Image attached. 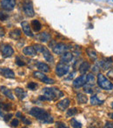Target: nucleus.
Returning <instances> with one entry per match:
<instances>
[{
	"label": "nucleus",
	"instance_id": "obj_3",
	"mask_svg": "<svg viewBox=\"0 0 113 128\" xmlns=\"http://www.w3.org/2000/svg\"><path fill=\"white\" fill-rule=\"evenodd\" d=\"M98 84L104 90H107V91L113 90V84L101 73H98Z\"/></svg>",
	"mask_w": 113,
	"mask_h": 128
},
{
	"label": "nucleus",
	"instance_id": "obj_21",
	"mask_svg": "<svg viewBox=\"0 0 113 128\" xmlns=\"http://www.w3.org/2000/svg\"><path fill=\"white\" fill-rule=\"evenodd\" d=\"M90 64L88 62H83L81 64H80L79 66V72L81 73V74H85V72H87L88 70L90 69Z\"/></svg>",
	"mask_w": 113,
	"mask_h": 128
},
{
	"label": "nucleus",
	"instance_id": "obj_28",
	"mask_svg": "<svg viewBox=\"0 0 113 128\" xmlns=\"http://www.w3.org/2000/svg\"><path fill=\"white\" fill-rule=\"evenodd\" d=\"M78 113V110L76 108H72V109H70L67 111V117H72L74 115H76Z\"/></svg>",
	"mask_w": 113,
	"mask_h": 128
},
{
	"label": "nucleus",
	"instance_id": "obj_13",
	"mask_svg": "<svg viewBox=\"0 0 113 128\" xmlns=\"http://www.w3.org/2000/svg\"><path fill=\"white\" fill-rule=\"evenodd\" d=\"M21 26H22V29H23V32L25 34L26 36L28 37H33V33H32L31 30H30V24L27 22V21H24V22L21 23Z\"/></svg>",
	"mask_w": 113,
	"mask_h": 128
},
{
	"label": "nucleus",
	"instance_id": "obj_6",
	"mask_svg": "<svg viewBox=\"0 0 113 128\" xmlns=\"http://www.w3.org/2000/svg\"><path fill=\"white\" fill-rule=\"evenodd\" d=\"M70 70V66L66 64V63L60 62L56 66V73L58 77H63L65 74H67Z\"/></svg>",
	"mask_w": 113,
	"mask_h": 128
},
{
	"label": "nucleus",
	"instance_id": "obj_15",
	"mask_svg": "<svg viewBox=\"0 0 113 128\" xmlns=\"http://www.w3.org/2000/svg\"><path fill=\"white\" fill-rule=\"evenodd\" d=\"M72 58H73V54L71 53V52H66L61 55L60 60H61V62H63V63H70V62H71Z\"/></svg>",
	"mask_w": 113,
	"mask_h": 128
},
{
	"label": "nucleus",
	"instance_id": "obj_23",
	"mask_svg": "<svg viewBox=\"0 0 113 128\" xmlns=\"http://www.w3.org/2000/svg\"><path fill=\"white\" fill-rule=\"evenodd\" d=\"M38 39L41 41V42H48V41L51 39V35L47 32H42V33L39 34L38 36Z\"/></svg>",
	"mask_w": 113,
	"mask_h": 128
},
{
	"label": "nucleus",
	"instance_id": "obj_11",
	"mask_svg": "<svg viewBox=\"0 0 113 128\" xmlns=\"http://www.w3.org/2000/svg\"><path fill=\"white\" fill-rule=\"evenodd\" d=\"M0 74L3 77L7 78H15V73L10 68H1Z\"/></svg>",
	"mask_w": 113,
	"mask_h": 128
},
{
	"label": "nucleus",
	"instance_id": "obj_38",
	"mask_svg": "<svg viewBox=\"0 0 113 128\" xmlns=\"http://www.w3.org/2000/svg\"><path fill=\"white\" fill-rule=\"evenodd\" d=\"M105 127H113V124L110 123V122H106V124H105Z\"/></svg>",
	"mask_w": 113,
	"mask_h": 128
},
{
	"label": "nucleus",
	"instance_id": "obj_40",
	"mask_svg": "<svg viewBox=\"0 0 113 128\" xmlns=\"http://www.w3.org/2000/svg\"><path fill=\"white\" fill-rule=\"evenodd\" d=\"M109 117H110L111 118H112V120H113V112H111V113H109Z\"/></svg>",
	"mask_w": 113,
	"mask_h": 128
},
{
	"label": "nucleus",
	"instance_id": "obj_5",
	"mask_svg": "<svg viewBox=\"0 0 113 128\" xmlns=\"http://www.w3.org/2000/svg\"><path fill=\"white\" fill-rule=\"evenodd\" d=\"M22 7H23V10H24V14H25L27 17L31 18L35 15L33 6H32V2L30 1V0H24L22 3Z\"/></svg>",
	"mask_w": 113,
	"mask_h": 128
},
{
	"label": "nucleus",
	"instance_id": "obj_14",
	"mask_svg": "<svg viewBox=\"0 0 113 128\" xmlns=\"http://www.w3.org/2000/svg\"><path fill=\"white\" fill-rule=\"evenodd\" d=\"M24 55L28 56V57H34V56L37 55V51H36L35 47L34 46H27L23 50Z\"/></svg>",
	"mask_w": 113,
	"mask_h": 128
},
{
	"label": "nucleus",
	"instance_id": "obj_32",
	"mask_svg": "<svg viewBox=\"0 0 113 128\" xmlns=\"http://www.w3.org/2000/svg\"><path fill=\"white\" fill-rule=\"evenodd\" d=\"M18 125H19V121L17 118H14V120L10 122V126H11L12 127H17V126H18Z\"/></svg>",
	"mask_w": 113,
	"mask_h": 128
},
{
	"label": "nucleus",
	"instance_id": "obj_31",
	"mask_svg": "<svg viewBox=\"0 0 113 128\" xmlns=\"http://www.w3.org/2000/svg\"><path fill=\"white\" fill-rule=\"evenodd\" d=\"M9 18V15L6 13H4V12H0V20L1 21H5L7 18Z\"/></svg>",
	"mask_w": 113,
	"mask_h": 128
},
{
	"label": "nucleus",
	"instance_id": "obj_1",
	"mask_svg": "<svg viewBox=\"0 0 113 128\" xmlns=\"http://www.w3.org/2000/svg\"><path fill=\"white\" fill-rule=\"evenodd\" d=\"M29 113L43 123L51 124L53 122V118L51 117V115L46 111H44V109H41L39 107H32Z\"/></svg>",
	"mask_w": 113,
	"mask_h": 128
},
{
	"label": "nucleus",
	"instance_id": "obj_27",
	"mask_svg": "<svg viewBox=\"0 0 113 128\" xmlns=\"http://www.w3.org/2000/svg\"><path fill=\"white\" fill-rule=\"evenodd\" d=\"M78 101L79 102L80 104H85V103L87 102V97H86V95L79 93V94L78 95Z\"/></svg>",
	"mask_w": 113,
	"mask_h": 128
},
{
	"label": "nucleus",
	"instance_id": "obj_36",
	"mask_svg": "<svg viewBox=\"0 0 113 128\" xmlns=\"http://www.w3.org/2000/svg\"><path fill=\"white\" fill-rule=\"evenodd\" d=\"M56 126H57V127H62V128H64V127L66 128V127H67L65 125H64V123H61V122H57Z\"/></svg>",
	"mask_w": 113,
	"mask_h": 128
},
{
	"label": "nucleus",
	"instance_id": "obj_8",
	"mask_svg": "<svg viewBox=\"0 0 113 128\" xmlns=\"http://www.w3.org/2000/svg\"><path fill=\"white\" fill-rule=\"evenodd\" d=\"M69 49V46L67 44H64V43H58V44H56L55 46H52V51L55 54H57V55H62L63 53L66 52Z\"/></svg>",
	"mask_w": 113,
	"mask_h": 128
},
{
	"label": "nucleus",
	"instance_id": "obj_37",
	"mask_svg": "<svg viewBox=\"0 0 113 128\" xmlns=\"http://www.w3.org/2000/svg\"><path fill=\"white\" fill-rule=\"evenodd\" d=\"M107 76H109L110 78H113V69L111 70L110 72H108V74H107Z\"/></svg>",
	"mask_w": 113,
	"mask_h": 128
},
{
	"label": "nucleus",
	"instance_id": "obj_17",
	"mask_svg": "<svg viewBox=\"0 0 113 128\" xmlns=\"http://www.w3.org/2000/svg\"><path fill=\"white\" fill-rule=\"evenodd\" d=\"M0 91H1L2 92H3V94L5 95L8 98H10V100H14V96L10 89H8V88L5 87V86H0Z\"/></svg>",
	"mask_w": 113,
	"mask_h": 128
},
{
	"label": "nucleus",
	"instance_id": "obj_18",
	"mask_svg": "<svg viewBox=\"0 0 113 128\" xmlns=\"http://www.w3.org/2000/svg\"><path fill=\"white\" fill-rule=\"evenodd\" d=\"M37 67L39 71L43 72H50L51 69H50V66L47 64L43 62H38L37 64Z\"/></svg>",
	"mask_w": 113,
	"mask_h": 128
},
{
	"label": "nucleus",
	"instance_id": "obj_22",
	"mask_svg": "<svg viewBox=\"0 0 113 128\" xmlns=\"http://www.w3.org/2000/svg\"><path fill=\"white\" fill-rule=\"evenodd\" d=\"M86 52H87V55L89 56V58L92 60H96L98 58V54H97L96 51L92 48H87L86 49Z\"/></svg>",
	"mask_w": 113,
	"mask_h": 128
},
{
	"label": "nucleus",
	"instance_id": "obj_4",
	"mask_svg": "<svg viewBox=\"0 0 113 128\" xmlns=\"http://www.w3.org/2000/svg\"><path fill=\"white\" fill-rule=\"evenodd\" d=\"M34 47H35L36 51L37 52H41V53L43 54V56H44V58H45L46 61L51 62V63L54 62V58H53V56L51 55L50 51L45 47V46H42V44H35Z\"/></svg>",
	"mask_w": 113,
	"mask_h": 128
},
{
	"label": "nucleus",
	"instance_id": "obj_26",
	"mask_svg": "<svg viewBox=\"0 0 113 128\" xmlns=\"http://www.w3.org/2000/svg\"><path fill=\"white\" fill-rule=\"evenodd\" d=\"M95 76L92 73H89V74L86 76V84H94L95 83Z\"/></svg>",
	"mask_w": 113,
	"mask_h": 128
},
{
	"label": "nucleus",
	"instance_id": "obj_35",
	"mask_svg": "<svg viewBox=\"0 0 113 128\" xmlns=\"http://www.w3.org/2000/svg\"><path fill=\"white\" fill-rule=\"evenodd\" d=\"M22 120H23V122H24L25 125H30L31 124V122H30V120H27V118H25V117H23L22 116Z\"/></svg>",
	"mask_w": 113,
	"mask_h": 128
},
{
	"label": "nucleus",
	"instance_id": "obj_19",
	"mask_svg": "<svg viewBox=\"0 0 113 128\" xmlns=\"http://www.w3.org/2000/svg\"><path fill=\"white\" fill-rule=\"evenodd\" d=\"M15 93H16V96H17L20 100H23L26 96H27V93H26L23 89H21V88H16Z\"/></svg>",
	"mask_w": 113,
	"mask_h": 128
},
{
	"label": "nucleus",
	"instance_id": "obj_41",
	"mask_svg": "<svg viewBox=\"0 0 113 128\" xmlns=\"http://www.w3.org/2000/svg\"><path fill=\"white\" fill-rule=\"evenodd\" d=\"M112 108H113V102H112Z\"/></svg>",
	"mask_w": 113,
	"mask_h": 128
},
{
	"label": "nucleus",
	"instance_id": "obj_7",
	"mask_svg": "<svg viewBox=\"0 0 113 128\" xmlns=\"http://www.w3.org/2000/svg\"><path fill=\"white\" fill-rule=\"evenodd\" d=\"M33 77L36 78H37V79H39V80H41L42 82L45 83V84H52L55 83L54 79L51 78H48L47 76H45L43 72H34Z\"/></svg>",
	"mask_w": 113,
	"mask_h": 128
},
{
	"label": "nucleus",
	"instance_id": "obj_12",
	"mask_svg": "<svg viewBox=\"0 0 113 128\" xmlns=\"http://www.w3.org/2000/svg\"><path fill=\"white\" fill-rule=\"evenodd\" d=\"M86 84V76L85 75H82V76L77 78L74 81H73V86L75 88H80L84 86Z\"/></svg>",
	"mask_w": 113,
	"mask_h": 128
},
{
	"label": "nucleus",
	"instance_id": "obj_16",
	"mask_svg": "<svg viewBox=\"0 0 113 128\" xmlns=\"http://www.w3.org/2000/svg\"><path fill=\"white\" fill-rule=\"evenodd\" d=\"M70 106V100L68 98H64V100H61L57 104V106L60 111H65Z\"/></svg>",
	"mask_w": 113,
	"mask_h": 128
},
{
	"label": "nucleus",
	"instance_id": "obj_10",
	"mask_svg": "<svg viewBox=\"0 0 113 128\" xmlns=\"http://www.w3.org/2000/svg\"><path fill=\"white\" fill-rule=\"evenodd\" d=\"M16 5L15 0H2L1 6L6 10H12Z\"/></svg>",
	"mask_w": 113,
	"mask_h": 128
},
{
	"label": "nucleus",
	"instance_id": "obj_33",
	"mask_svg": "<svg viewBox=\"0 0 113 128\" xmlns=\"http://www.w3.org/2000/svg\"><path fill=\"white\" fill-rule=\"evenodd\" d=\"M16 64H17V66H24V64H25L24 62H23V60H21L19 57L16 58Z\"/></svg>",
	"mask_w": 113,
	"mask_h": 128
},
{
	"label": "nucleus",
	"instance_id": "obj_29",
	"mask_svg": "<svg viewBox=\"0 0 113 128\" xmlns=\"http://www.w3.org/2000/svg\"><path fill=\"white\" fill-rule=\"evenodd\" d=\"M71 126L73 127H82V124L79 123L78 121H77L75 118H72L71 120Z\"/></svg>",
	"mask_w": 113,
	"mask_h": 128
},
{
	"label": "nucleus",
	"instance_id": "obj_39",
	"mask_svg": "<svg viewBox=\"0 0 113 128\" xmlns=\"http://www.w3.org/2000/svg\"><path fill=\"white\" fill-rule=\"evenodd\" d=\"M16 116H17V118H22V115H21V112H17L16 113Z\"/></svg>",
	"mask_w": 113,
	"mask_h": 128
},
{
	"label": "nucleus",
	"instance_id": "obj_2",
	"mask_svg": "<svg viewBox=\"0 0 113 128\" xmlns=\"http://www.w3.org/2000/svg\"><path fill=\"white\" fill-rule=\"evenodd\" d=\"M43 93L46 100H56L57 98L64 96V93L60 90L57 88H44L43 89Z\"/></svg>",
	"mask_w": 113,
	"mask_h": 128
},
{
	"label": "nucleus",
	"instance_id": "obj_34",
	"mask_svg": "<svg viewBox=\"0 0 113 128\" xmlns=\"http://www.w3.org/2000/svg\"><path fill=\"white\" fill-rule=\"evenodd\" d=\"M13 116V114L12 113H10V114H7V115H5V116H3L4 118H3V120H4V121L5 122H8L9 120L11 118V117Z\"/></svg>",
	"mask_w": 113,
	"mask_h": 128
},
{
	"label": "nucleus",
	"instance_id": "obj_24",
	"mask_svg": "<svg viewBox=\"0 0 113 128\" xmlns=\"http://www.w3.org/2000/svg\"><path fill=\"white\" fill-rule=\"evenodd\" d=\"M104 103V100H101L98 98L97 95H92L91 97V106H98V104H102Z\"/></svg>",
	"mask_w": 113,
	"mask_h": 128
},
{
	"label": "nucleus",
	"instance_id": "obj_9",
	"mask_svg": "<svg viewBox=\"0 0 113 128\" xmlns=\"http://www.w3.org/2000/svg\"><path fill=\"white\" fill-rule=\"evenodd\" d=\"M1 52L3 54V58H10L13 55L14 50L11 48V46L9 44H2L1 46Z\"/></svg>",
	"mask_w": 113,
	"mask_h": 128
},
{
	"label": "nucleus",
	"instance_id": "obj_20",
	"mask_svg": "<svg viewBox=\"0 0 113 128\" xmlns=\"http://www.w3.org/2000/svg\"><path fill=\"white\" fill-rule=\"evenodd\" d=\"M9 34H10V37L11 38L17 40V39H19L21 38L22 32H21V30H19V29H14V30H11Z\"/></svg>",
	"mask_w": 113,
	"mask_h": 128
},
{
	"label": "nucleus",
	"instance_id": "obj_30",
	"mask_svg": "<svg viewBox=\"0 0 113 128\" xmlns=\"http://www.w3.org/2000/svg\"><path fill=\"white\" fill-rule=\"evenodd\" d=\"M27 87L30 90H32V91H34V90H35L36 88L37 87V83H34V82H30L28 84Z\"/></svg>",
	"mask_w": 113,
	"mask_h": 128
},
{
	"label": "nucleus",
	"instance_id": "obj_25",
	"mask_svg": "<svg viewBox=\"0 0 113 128\" xmlns=\"http://www.w3.org/2000/svg\"><path fill=\"white\" fill-rule=\"evenodd\" d=\"M30 26L32 27V29H33L35 32H39V30H41V28H42V24H41V23L39 22L38 20H37V19L32 20Z\"/></svg>",
	"mask_w": 113,
	"mask_h": 128
}]
</instances>
